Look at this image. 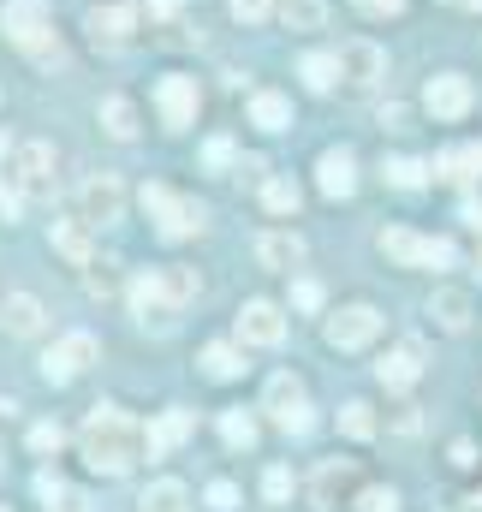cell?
<instances>
[{
  "mask_svg": "<svg viewBox=\"0 0 482 512\" xmlns=\"http://www.w3.org/2000/svg\"><path fill=\"white\" fill-rule=\"evenodd\" d=\"M262 495H268V501H274V507H280V501H286V495H292V471H280V465H274V471H268V477H262Z\"/></svg>",
  "mask_w": 482,
  "mask_h": 512,
  "instance_id": "obj_40",
  "label": "cell"
},
{
  "mask_svg": "<svg viewBox=\"0 0 482 512\" xmlns=\"http://www.w3.org/2000/svg\"><path fill=\"white\" fill-rule=\"evenodd\" d=\"M250 126L286 131V126H292V102H286L280 90H256V96H250Z\"/></svg>",
  "mask_w": 482,
  "mask_h": 512,
  "instance_id": "obj_23",
  "label": "cell"
},
{
  "mask_svg": "<svg viewBox=\"0 0 482 512\" xmlns=\"http://www.w3.org/2000/svg\"><path fill=\"white\" fill-rule=\"evenodd\" d=\"M453 6H471V12H482V0H453Z\"/></svg>",
  "mask_w": 482,
  "mask_h": 512,
  "instance_id": "obj_47",
  "label": "cell"
},
{
  "mask_svg": "<svg viewBox=\"0 0 482 512\" xmlns=\"http://www.w3.org/2000/svg\"><path fill=\"white\" fill-rule=\"evenodd\" d=\"M96 120H102V131H108L114 143H131V137H137V108H131L125 96H108V102L96 108Z\"/></svg>",
  "mask_w": 482,
  "mask_h": 512,
  "instance_id": "obj_28",
  "label": "cell"
},
{
  "mask_svg": "<svg viewBox=\"0 0 482 512\" xmlns=\"http://www.w3.org/2000/svg\"><path fill=\"white\" fill-rule=\"evenodd\" d=\"M340 78H346L352 90H375V84L387 78V54H381L369 36L346 42V48H340Z\"/></svg>",
  "mask_w": 482,
  "mask_h": 512,
  "instance_id": "obj_12",
  "label": "cell"
},
{
  "mask_svg": "<svg viewBox=\"0 0 482 512\" xmlns=\"http://www.w3.org/2000/svg\"><path fill=\"white\" fill-rule=\"evenodd\" d=\"M435 179H482V143H465V149H447L429 161Z\"/></svg>",
  "mask_w": 482,
  "mask_h": 512,
  "instance_id": "obj_25",
  "label": "cell"
},
{
  "mask_svg": "<svg viewBox=\"0 0 482 512\" xmlns=\"http://www.w3.org/2000/svg\"><path fill=\"white\" fill-rule=\"evenodd\" d=\"M185 507H191V489L173 483V477H161V483H149L137 495V512H185Z\"/></svg>",
  "mask_w": 482,
  "mask_h": 512,
  "instance_id": "obj_26",
  "label": "cell"
},
{
  "mask_svg": "<svg viewBox=\"0 0 482 512\" xmlns=\"http://www.w3.org/2000/svg\"><path fill=\"white\" fill-rule=\"evenodd\" d=\"M423 108H429L435 120H465V114H471V78H459V72H435L429 90H423Z\"/></svg>",
  "mask_w": 482,
  "mask_h": 512,
  "instance_id": "obj_13",
  "label": "cell"
},
{
  "mask_svg": "<svg viewBox=\"0 0 482 512\" xmlns=\"http://www.w3.org/2000/svg\"><path fill=\"white\" fill-rule=\"evenodd\" d=\"M66 447V429L60 423H36L30 429V453H60Z\"/></svg>",
  "mask_w": 482,
  "mask_h": 512,
  "instance_id": "obj_37",
  "label": "cell"
},
{
  "mask_svg": "<svg viewBox=\"0 0 482 512\" xmlns=\"http://www.w3.org/2000/svg\"><path fill=\"white\" fill-rule=\"evenodd\" d=\"M381 173H387V185H399V191H417V185H429V161H417V155H393V161H381Z\"/></svg>",
  "mask_w": 482,
  "mask_h": 512,
  "instance_id": "obj_31",
  "label": "cell"
},
{
  "mask_svg": "<svg viewBox=\"0 0 482 512\" xmlns=\"http://www.w3.org/2000/svg\"><path fill=\"white\" fill-rule=\"evenodd\" d=\"M262 411H268L286 435H310V423H316L298 376H268V387H262Z\"/></svg>",
  "mask_w": 482,
  "mask_h": 512,
  "instance_id": "obj_5",
  "label": "cell"
},
{
  "mask_svg": "<svg viewBox=\"0 0 482 512\" xmlns=\"http://www.w3.org/2000/svg\"><path fill=\"white\" fill-rule=\"evenodd\" d=\"M358 512H399V495H393V489H363Z\"/></svg>",
  "mask_w": 482,
  "mask_h": 512,
  "instance_id": "obj_39",
  "label": "cell"
},
{
  "mask_svg": "<svg viewBox=\"0 0 482 512\" xmlns=\"http://www.w3.org/2000/svg\"><path fill=\"white\" fill-rule=\"evenodd\" d=\"M375 376H381V387H387V393H405V387L423 376V346H417V340H399L393 352H381Z\"/></svg>",
  "mask_w": 482,
  "mask_h": 512,
  "instance_id": "obj_15",
  "label": "cell"
},
{
  "mask_svg": "<svg viewBox=\"0 0 482 512\" xmlns=\"http://www.w3.org/2000/svg\"><path fill=\"white\" fill-rule=\"evenodd\" d=\"M429 316H435L447 334H465V328H471V292H459V286H441V292L429 298Z\"/></svg>",
  "mask_w": 482,
  "mask_h": 512,
  "instance_id": "obj_20",
  "label": "cell"
},
{
  "mask_svg": "<svg viewBox=\"0 0 482 512\" xmlns=\"http://www.w3.org/2000/svg\"><path fill=\"white\" fill-rule=\"evenodd\" d=\"M78 215H84L90 227H114L125 215V185L114 173H90V179L78 185Z\"/></svg>",
  "mask_w": 482,
  "mask_h": 512,
  "instance_id": "obj_8",
  "label": "cell"
},
{
  "mask_svg": "<svg viewBox=\"0 0 482 512\" xmlns=\"http://www.w3.org/2000/svg\"><path fill=\"white\" fill-rule=\"evenodd\" d=\"M143 215L155 221V233L161 239H191V233H203V209L197 203H185V197H173L167 185H143Z\"/></svg>",
  "mask_w": 482,
  "mask_h": 512,
  "instance_id": "obj_3",
  "label": "cell"
},
{
  "mask_svg": "<svg viewBox=\"0 0 482 512\" xmlns=\"http://www.w3.org/2000/svg\"><path fill=\"white\" fill-rule=\"evenodd\" d=\"M209 507L233 512V507H239V489H233V483H209Z\"/></svg>",
  "mask_w": 482,
  "mask_h": 512,
  "instance_id": "obj_43",
  "label": "cell"
},
{
  "mask_svg": "<svg viewBox=\"0 0 482 512\" xmlns=\"http://www.w3.org/2000/svg\"><path fill=\"white\" fill-rule=\"evenodd\" d=\"M203 161H209V167H227V161H233V143H227V137H209Z\"/></svg>",
  "mask_w": 482,
  "mask_h": 512,
  "instance_id": "obj_45",
  "label": "cell"
},
{
  "mask_svg": "<svg viewBox=\"0 0 482 512\" xmlns=\"http://www.w3.org/2000/svg\"><path fill=\"white\" fill-rule=\"evenodd\" d=\"M0 328H6L12 340H30V334H42V304H36L30 292H12V298H0Z\"/></svg>",
  "mask_w": 482,
  "mask_h": 512,
  "instance_id": "obj_18",
  "label": "cell"
},
{
  "mask_svg": "<svg viewBox=\"0 0 482 512\" xmlns=\"http://www.w3.org/2000/svg\"><path fill=\"white\" fill-rule=\"evenodd\" d=\"M0 36H6L12 48H24L30 60L60 66V42H54L48 0H6V6H0Z\"/></svg>",
  "mask_w": 482,
  "mask_h": 512,
  "instance_id": "obj_2",
  "label": "cell"
},
{
  "mask_svg": "<svg viewBox=\"0 0 482 512\" xmlns=\"http://www.w3.org/2000/svg\"><path fill=\"white\" fill-rule=\"evenodd\" d=\"M286 30H322L328 24V0H274Z\"/></svg>",
  "mask_w": 482,
  "mask_h": 512,
  "instance_id": "obj_27",
  "label": "cell"
},
{
  "mask_svg": "<svg viewBox=\"0 0 482 512\" xmlns=\"http://www.w3.org/2000/svg\"><path fill=\"white\" fill-rule=\"evenodd\" d=\"M0 155H6V137H0Z\"/></svg>",
  "mask_w": 482,
  "mask_h": 512,
  "instance_id": "obj_49",
  "label": "cell"
},
{
  "mask_svg": "<svg viewBox=\"0 0 482 512\" xmlns=\"http://www.w3.org/2000/svg\"><path fill=\"white\" fill-rule=\"evenodd\" d=\"M227 12H233L239 24H262V18L274 12V0H227Z\"/></svg>",
  "mask_w": 482,
  "mask_h": 512,
  "instance_id": "obj_38",
  "label": "cell"
},
{
  "mask_svg": "<svg viewBox=\"0 0 482 512\" xmlns=\"http://www.w3.org/2000/svg\"><path fill=\"white\" fill-rule=\"evenodd\" d=\"M96 364V334H66V340H54L48 352H42V376L48 382H72V376H84Z\"/></svg>",
  "mask_w": 482,
  "mask_h": 512,
  "instance_id": "obj_10",
  "label": "cell"
},
{
  "mask_svg": "<svg viewBox=\"0 0 482 512\" xmlns=\"http://www.w3.org/2000/svg\"><path fill=\"white\" fill-rule=\"evenodd\" d=\"M298 203H304V191H298L286 173L262 179V209H268V215H298Z\"/></svg>",
  "mask_w": 482,
  "mask_h": 512,
  "instance_id": "obj_32",
  "label": "cell"
},
{
  "mask_svg": "<svg viewBox=\"0 0 482 512\" xmlns=\"http://www.w3.org/2000/svg\"><path fill=\"white\" fill-rule=\"evenodd\" d=\"M381 251L393 256V262H405V268H453L459 251L447 245V239H417V233H405V227H387L381 233Z\"/></svg>",
  "mask_w": 482,
  "mask_h": 512,
  "instance_id": "obj_6",
  "label": "cell"
},
{
  "mask_svg": "<svg viewBox=\"0 0 482 512\" xmlns=\"http://www.w3.org/2000/svg\"><path fill=\"white\" fill-rule=\"evenodd\" d=\"M346 489H352V465H346V459H328V465L316 471V483H310L316 507H334V495H346Z\"/></svg>",
  "mask_w": 482,
  "mask_h": 512,
  "instance_id": "obj_29",
  "label": "cell"
},
{
  "mask_svg": "<svg viewBox=\"0 0 482 512\" xmlns=\"http://www.w3.org/2000/svg\"><path fill=\"white\" fill-rule=\"evenodd\" d=\"M36 495H42V512H90V495L84 489H72V483H60V477H36Z\"/></svg>",
  "mask_w": 482,
  "mask_h": 512,
  "instance_id": "obj_22",
  "label": "cell"
},
{
  "mask_svg": "<svg viewBox=\"0 0 482 512\" xmlns=\"http://www.w3.org/2000/svg\"><path fill=\"white\" fill-rule=\"evenodd\" d=\"M125 298H131V316H137L143 328H149V322L167 328V322L179 316V298L167 292V274H137V280L125 286Z\"/></svg>",
  "mask_w": 482,
  "mask_h": 512,
  "instance_id": "obj_9",
  "label": "cell"
},
{
  "mask_svg": "<svg viewBox=\"0 0 482 512\" xmlns=\"http://www.w3.org/2000/svg\"><path fill=\"white\" fill-rule=\"evenodd\" d=\"M298 72H304V84H310L316 96H328V90L340 84V54H304Z\"/></svg>",
  "mask_w": 482,
  "mask_h": 512,
  "instance_id": "obj_30",
  "label": "cell"
},
{
  "mask_svg": "<svg viewBox=\"0 0 482 512\" xmlns=\"http://www.w3.org/2000/svg\"><path fill=\"white\" fill-rule=\"evenodd\" d=\"M203 376H209V382H239L244 352L239 346H209V352H203Z\"/></svg>",
  "mask_w": 482,
  "mask_h": 512,
  "instance_id": "obj_33",
  "label": "cell"
},
{
  "mask_svg": "<svg viewBox=\"0 0 482 512\" xmlns=\"http://www.w3.org/2000/svg\"><path fill=\"white\" fill-rule=\"evenodd\" d=\"M54 251L66 256V262H90V221L84 215H72V221H54Z\"/></svg>",
  "mask_w": 482,
  "mask_h": 512,
  "instance_id": "obj_24",
  "label": "cell"
},
{
  "mask_svg": "<svg viewBox=\"0 0 482 512\" xmlns=\"http://www.w3.org/2000/svg\"><path fill=\"white\" fill-rule=\"evenodd\" d=\"M292 304L298 310H322V286L316 280H292Z\"/></svg>",
  "mask_w": 482,
  "mask_h": 512,
  "instance_id": "obj_41",
  "label": "cell"
},
{
  "mask_svg": "<svg viewBox=\"0 0 482 512\" xmlns=\"http://www.w3.org/2000/svg\"><path fill=\"white\" fill-rule=\"evenodd\" d=\"M256 262L274 268V274H292V268L304 262V239H298V233H262V239H256Z\"/></svg>",
  "mask_w": 482,
  "mask_h": 512,
  "instance_id": "obj_19",
  "label": "cell"
},
{
  "mask_svg": "<svg viewBox=\"0 0 482 512\" xmlns=\"http://www.w3.org/2000/svg\"><path fill=\"white\" fill-rule=\"evenodd\" d=\"M477 274H482V245H477Z\"/></svg>",
  "mask_w": 482,
  "mask_h": 512,
  "instance_id": "obj_48",
  "label": "cell"
},
{
  "mask_svg": "<svg viewBox=\"0 0 482 512\" xmlns=\"http://www.w3.org/2000/svg\"><path fill=\"white\" fill-rule=\"evenodd\" d=\"M0 215H6V221H18V215H24V191H18V185H6V179H0Z\"/></svg>",
  "mask_w": 482,
  "mask_h": 512,
  "instance_id": "obj_42",
  "label": "cell"
},
{
  "mask_svg": "<svg viewBox=\"0 0 482 512\" xmlns=\"http://www.w3.org/2000/svg\"><path fill=\"white\" fill-rule=\"evenodd\" d=\"M239 340L244 346H280V340H286V316H280V304H268V298L239 304Z\"/></svg>",
  "mask_w": 482,
  "mask_h": 512,
  "instance_id": "obj_14",
  "label": "cell"
},
{
  "mask_svg": "<svg viewBox=\"0 0 482 512\" xmlns=\"http://www.w3.org/2000/svg\"><path fill=\"white\" fill-rule=\"evenodd\" d=\"M161 274H167V292H173L179 310H185V304L197 298V274H191V268H161Z\"/></svg>",
  "mask_w": 482,
  "mask_h": 512,
  "instance_id": "obj_36",
  "label": "cell"
},
{
  "mask_svg": "<svg viewBox=\"0 0 482 512\" xmlns=\"http://www.w3.org/2000/svg\"><path fill=\"white\" fill-rule=\"evenodd\" d=\"M381 334V310L375 304H346V310H334L328 322H322V340L334 346V352H358Z\"/></svg>",
  "mask_w": 482,
  "mask_h": 512,
  "instance_id": "obj_7",
  "label": "cell"
},
{
  "mask_svg": "<svg viewBox=\"0 0 482 512\" xmlns=\"http://www.w3.org/2000/svg\"><path fill=\"white\" fill-rule=\"evenodd\" d=\"M191 429H197V417H191V411H179V405H173V411H161V417L149 423V459H155V453H167V447H179Z\"/></svg>",
  "mask_w": 482,
  "mask_h": 512,
  "instance_id": "obj_21",
  "label": "cell"
},
{
  "mask_svg": "<svg viewBox=\"0 0 482 512\" xmlns=\"http://www.w3.org/2000/svg\"><path fill=\"white\" fill-rule=\"evenodd\" d=\"M221 441H227L233 453H250V447H256V417H250V411H221Z\"/></svg>",
  "mask_w": 482,
  "mask_h": 512,
  "instance_id": "obj_34",
  "label": "cell"
},
{
  "mask_svg": "<svg viewBox=\"0 0 482 512\" xmlns=\"http://www.w3.org/2000/svg\"><path fill=\"white\" fill-rule=\"evenodd\" d=\"M316 185H322V197H352L358 191V161H352V149H322V161H316Z\"/></svg>",
  "mask_w": 482,
  "mask_h": 512,
  "instance_id": "obj_17",
  "label": "cell"
},
{
  "mask_svg": "<svg viewBox=\"0 0 482 512\" xmlns=\"http://www.w3.org/2000/svg\"><path fill=\"white\" fill-rule=\"evenodd\" d=\"M131 6L125 0H108V6H90V18H84V30H90V42L96 48H125V36H131Z\"/></svg>",
  "mask_w": 482,
  "mask_h": 512,
  "instance_id": "obj_16",
  "label": "cell"
},
{
  "mask_svg": "<svg viewBox=\"0 0 482 512\" xmlns=\"http://www.w3.org/2000/svg\"><path fill=\"white\" fill-rule=\"evenodd\" d=\"M0 512H6V507H0Z\"/></svg>",
  "mask_w": 482,
  "mask_h": 512,
  "instance_id": "obj_50",
  "label": "cell"
},
{
  "mask_svg": "<svg viewBox=\"0 0 482 512\" xmlns=\"http://www.w3.org/2000/svg\"><path fill=\"white\" fill-rule=\"evenodd\" d=\"M78 453H84L90 471L125 477L137 459H149V429H143L137 417H125L120 405H96V411L84 417V429H78Z\"/></svg>",
  "mask_w": 482,
  "mask_h": 512,
  "instance_id": "obj_1",
  "label": "cell"
},
{
  "mask_svg": "<svg viewBox=\"0 0 482 512\" xmlns=\"http://www.w3.org/2000/svg\"><path fill=\"white\" fill-rule=\"evenodd\" d=\"M143 6H149V18H173V12H179L185 0H143Z\"/></svg>",
  "mask_w": 482,
  "mask_h": 512,
  "instance_id": "obj_46",
  "label": "cell"
},
{
  "mask_svg": "<svg viewBox=\"0 0 482 512\" xmlns=\"http://www.w3.org/2000/svg\"><path fill=\"white\" fill-rule=\"evenodd\" d=\"M6 185H18L24 197H54V149L48 143H18L6 155Z\"/></svg>",
  "mask_w": 482,
  "mask_h": 512,
  "instance_id": "obj_4",
  "label": "cell"
},
{
  "mask_svg": "<svg viewBox=\"0 0 482 512\" xmlns=\"http://www.w3.org/2000/svg\"><path fill=\"white\" fill-rule=\"evenodd\" d=\"M340 435H352V441H369V435H375V411H369L363 399L340 405Z\"/></svg>",
  "mask_w": 482,
  "mask_h": 512,
  "instance_id": "obj_35",
  "label": "cell"
},
{
  "mask_svg": "<svg viewBox=\"0 0 482 512\" xmlns=\"http://www.w3.org/2000/svg\"><path fill=\"white\" fill-rule=\"evenodd\" d=\"M358 12H369V18H399L405 0H358Z\"/></svg>",
  "mask_w": 482,
  "mask_h": 512,
  "instance_id": "obj_44",
  "label": "cell"
},
{
  "mask_svg": "<svg viewBox=\"0 0 482 512\" xmlns=\"http://www.w3.org/2000/svg\"><path fill=\"white\" fill-rule=\"evenodd\" d=\"M155 108H161L167 131H185L191 120H197V78H185V72H167V78L155 84Z\"/></svg>",
  "mask_w": 482,
  "mask_h": 512,
  "instance_id": "obj_11",
  "label": "cell"
}]
</instances>
